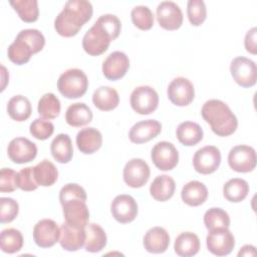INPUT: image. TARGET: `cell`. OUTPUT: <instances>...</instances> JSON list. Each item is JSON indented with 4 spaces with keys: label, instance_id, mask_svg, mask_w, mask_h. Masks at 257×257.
I'll use <instances>...</instances> for the list:
<instances>
[{
    "label": "cell",
    "instance_id": "3957f363",
    "mask_svg": "<svg viewBox=\"0 0 257 257\" xmlns=\"http://www.w3.org/2000/svg\"><path fill=\"white\" fill-rule=\"evenodd\" d=\"M201 114L204 120L210 124L213 133L219 137H228L237 130L238 120L236 115L220 99L207 100L202 106Z\"/></svg>",
    "mask_w": 257,
    "mask_h": 257
},
{
    "label": "cell",
    "instance_id": "9c48e42d",
    "mask_svg": "<svg viewBox=\"0 0 257 257\" xmlns=\"http://www.w3.org/2000/svg\"><path fill=\"white\" fill-rule=\"evenodd\" d=\"M221 164L220 150L215 146H206L199 149L193 158V166L196 172L209 175L217 171Z\"/></svg>",
    "mask_w": 257,
    "mask_h": 257
},
{
    "label": "cell",
    "instance_id": "4fadbf2b",
    "mask_svg": "<svg viewBox=\"0 0 257 257\" xmlns=\"http://www.w3.org/2000/svg\"><path fill=\"white\" fill-rule=\"evenodd\" d=\"M59 238L60 228L57 223L51 219L40 220L33 228V239L38 247H52L59 241Z\"/></svg>",
    "mask_w": 257,
    "mask_h": 257
},
{
    "label": "cell",
    "instance_id": "7bdbcfd3",
    "mask_svg": "<svg viewBox=\"0 0 257 257\" xmlns=\"http://www.w3.org/2000/svg\"><path fill=\"white\" fill-rule=\"evenodd\" d=\"M73 199H79L85 202L87 199L85 190L80 185L75 183H69L64 185L59 192L60 204Z\"/></svg>",
    "mask_w": 257,
    "mask_h": 257
},
{
    "label": "cell",
    "instance_id": "30bf717a",
    "mask_svg": "<svg viewBox=\"0 0 257 257\" xmlns=\"http://www.w3.org/2000/svg\"><path fill=\"white\" fill-rule=\"evenodd\" d=\"M208 250L216 256H225L235 247V238L228 228L211 230L206 238Z\"/></svg>",
    "mask_w": 257,
    "mask_h": 257
},
{
    "label": "cell",
    "instance_id": "ac0fdd59",
    "mask_svg": "<svg viewBox=\"0 0 257 257\" xmlns=\"http://www.w3.org/2000/svg\"><path fill=\"white\" fill-rule=\"evenodd\" d=\"M130 68V59L121 51L111 52L102 63V73L108 80H118Z\"/></svg>",
    "mask_w": 257,
    "mask_h": 257
},
{
    "label": "cell",
    "instance_id": "d4e9b609",
    "mask_svg": "<svg viewBox=\"0 0 257 257\" xmlns=\"http://www.w3.org/2000/svg\"><path fill=\"white\" fill-rule=\"evenodd\" d=\"M50 152L54 160L60 164H67L73 156V147L70 137L66 134L57 135L50 145Z\"/></svg>",
    "mask_w": 257,
    "mask_h": 257
},
{
    "label": "cell",
    "instance_id": "b9f144b4",
    "mask_svg": "<svg viewBox=\"0 0 257 257\" xmlns=\"http://www.w3.org/2000/svg\"><path fill=\"white\" fill-rule=\"evenodd\" d=\"M30 134L37 140L44 141L50 138L54 132V125L49 120H44L42 118H35L29 127Z\"/></svg>",
    "mask_w": 257,
    "mask_h": 257
},
{
    "label": "cell",
    "instance_id": "f6af8a7d",
    "mask_svg": "<svg viewBox=\"0 0 257 257\" xmlns=\"http://www.w3.org/2000/svg\"><path fill=\"white\" fill-rule=\"evenodd\" d=\"M17 187L25 192L34 191L37 189L38 184L35 181L33 174V167H27L22 169L17 174Z\"/></svg>",
    "mask_w": 257,
    "mask_h": 257
},
{
    "label": "cell",
    "instance_id": "8fae6325",
    "mask_svg": "<svg viewBox=\"0 0 257 257\" xmlns=\"http://www.w3.org/2000/svg\"><path fill=\"white\" fill-rule=\"evenodd\" d=\"M154 165L161 171L173 170L179 162V153L175 146L169 142L157 143L151 153Z\"/></svg>",
    "mask_w": 257,
    "mask_h": 257
},
{
    "label": "cell",
    "instance_id": "7a4b0ae2",
    "mask_svg": "<svg viewBox=\"0 0 257 257\" xmlns=\"http://www.w3.org/2000/svg\"><path fill=\"white\" fill-rule=\"evenodd\" d=\"M92 5L86 0L67 1L54 20L56 32L63 37L76 35L92 16Z\"/></svg>",
    "mask_w": 257,
    "mask_h": 257
},
{
    "label": "cell",
    "instance_id": "7402d4cb",
    "mask_svg": "<svg viewBox=\"0 0 257 257\" xmlns=\"http://www.w3.org/2000/svg\"><path fill=\"white\" fill-rule=\"evenodd\" d=\"M76 145L78 150L85 155H91L98 151L102 145V136L94 127H85L76 135Z\"/></svg>",
    "mask_w": 257,
    "mask_h": 257
},
{
    "label": "cell",
    "instance_id": "f546056e",
    "mask_svg": "<svg viewBox=\"0 0 257 257\" xmlns=\"http://www.w3.org/2000/svg\"><path fill=\"white\" fill-rule=\"evenodd\" d=\"M86 239H85V250L87 252L96 253L101 251L105 245H106V234L104 230L95 223L87 224V226L84 228Z\"/></svg>",
    "mask_w": 257,
    "mask_h": 257
},
{
    "label": "cell",
    "instance_id": "ab89813d",
    "mask_svg": "<svg viewBox=\"0 0 257 257\" xmlns=\"http://www.w3.org/2000/svg\"><path fill=\"white\" fill-rule=\"evenodd\" d=\"M187 15L193 26H200L207 17V8L202 0H189L187 4Z\"/></svg>",
    "mask_w": 257,
    "mask_h": 257
},
{
    "label": "cell",
    "instance_id": "bcb514c9",
    "mask_svg": "<svg viewBox=\"0 0 257 257\" xmlns=\"http://www.w3.org/2000/svg\"><path fill=\"white\" fill-rule=\"evenodd\" d=\"M17 174L14 170L10 168L1 169L0 173V191L2 193L14 192L17 187Z\"/></svg>",
    "mask_w": 257,
    "mask_h": 257
},
{
    "label": "cell",
    "instance_id": "1f68e13d",
    "mask_svg": "<svg viewBox=\"0 0 257 257\" xmlns=\"http://www.w3.org/2000/svg\"><path fill=\"white\" fill-rule=\"evenodd\" d=\"M33 174L38 186L50 187L58 178V171L53 163L48 160H43L33 167Z\"/></svg>",
    "mask_w": 257,
    "mask_h": 257
},
{
    "label": "cell",
    "instance_id": "d6986e66",
    "mask_svg": "<svg viewBox=\"0 0 257 257\" xmlns=\"http://www.w3.org/2000/svg\"><path fill=\"white\" fill-rule=\"evenodd\" d=\"M161 131L162 125L158 120L146 119L139 121L132 126L128 133V138L134 144H144L158 137Z\"/></svg>",
    "mask_w": 257,
    "mask_h": 257
},
{
    "label": "cell",
    "instance_id": "8992f818",
    "mask_svg": "<svg viewBox=\"0 0 257 257\" xmlns=\"http://www.w3.org/2000/svg\"><path fill=\"white\" fill-rule=\"evenodd\" d=\"M233 79L242 87H251L257 80V67L253 60L244 56L235 57L230 64Z\"/></svg>",
    "mask_w": 257,
    "mask_h": 257
},
{
    "label": "cell",
    "instance_id": "60d3db41",
    "mask_svg": "<svg viewBox=\"0 0 257 257\" xmlns=\"http://www.w3.org/2000/svg\"><path fill=\"white\" fill-rule=\"evenodd\" d=\"M16 37L25 41L32 49L33 54L41 51L45 45V38L43 34L37 29L21 30Z\"/></svg>",
    "mask_w": 257,
    "mask_h": 257
},
{
    "label": "cell",
    "instance_id": "52a82bcc",
    "mask_svg": "<svg viewBox=\"0 0 257 257\" xmlns=\"http://www.w3.org/2000/svg\"><path fill=\"white\" fill-rule=\"evenodd\" d=\"M256 152L252 147L239 145L232 148L228 155L230 168L238 173L252 172L256 167Z\"/></svg>",
    "mask_w": 257,
    "mask_h": 257
},
{
    "label": "cell",
    "instance_id": "83f0119b",
    "mask_svg": "<svg viewBox=\"0 0 257 257\" xmlns=\"http://www.w3.org/2000/svg\"><path fill=\"white\" fill-rule=\"evenodd\" d=\"M176 136L182 145L192 147L202 141L204 133L198 123L193 121H184L178 125Z\"/></svg>",
    "mask_w": 257,
    "mask_h": 257
},
{
    "label": "cell",
    "instance_id": "d590c367",
    "mask_svg": "<svg viewBox=\"0 0 257 257\" xmlns=\"http://www.w3.org/2000/svg\"><path fill=\"white\" fill-rule=\"evenodd\" d=\"M60 101L55 94L48 92L41 96L38 101L37 110L39 115L45 119H53L59 115Z\"/></svg>",
    "mask_w": 257,
    "mask_h": 257
},
{
    "label": "cell",
    "instance_id": "ee69618b",
    "mask_svg": "<svg viewBox=\"0 0 257 257\" xmlns=\"http://www.w3.org/2000/svg\"><path fill=\"white\" fill-rule=\"evenodd\" d=\"M0 205H1L0 222L2 224L12 222L17 217L19 212L18 203L12 198L2 197L0 199Z\"/></svg>",
    "mask_w": 257,
    "mask_h": 257
},
{
    "label": "cell",
    "instance_id": "c3c4849f",
    "mask_svg": "<svg viewBox=\"0 0 257 257\" xmlns=\"http://www.w3.org/2000/svg\"><path fill=\"white\" fill-rule=\"evenodd\" d=\"M256 248L253 245H245L238 252V256H255Z\"/></svg>",
    "mask_w": 257,
    "mask_h": 257
},
{
    "label": "cell",
    "instance_id": "2e32d148",
    "mask_svg": "<svg viewBox=\"0 0 257 257\" xmlns=\"http://www.w3.org/2000/svg\"><path fill=\"white\" fill-rule=\"evenodd\" d=\"M157 20L162 28L177 30L183 24V13L175 2L163 1L157 7Z\"/></svg>",
    "mask_w": 257,
    "mask_h": 257
},
{
    "label": "cell",
    "instance_id": "e0dca14e",
    "mask_svg": "<svg viewBox=\"0 0 257 257\" xmlns=\"http://www.w3.org/2000/svg\"><path fill=\"white\" fill-rule=\"evenodd\" d=\"M7 154L13 163L25 164L35 159L37 155V147L26 138H16L9 143Z\"/></svg>",
    "mask_w": 257,
    "mask_h": 257
},
{
    "label": "cell",
    "instance_id": "ba28073f",
    "mask_svg": "<svg viewBox=\"0 0 257 257\" xmlns=\"http://www.w3.org/2000/svg\"><path fill=\"white\" fill-rule=\"evenodd\" d=\"M64 221L70 227L84 229L89 221V211L84 201L79 199L68 200L61 204Z\"/></svg>",
    "mask_w": 257,
    "mask_h": 257
},
{
    "label": "cell",
    "instance_id": "4316f807",
    "mask_svg": "<svg viewBox=\"0 0 257 257\" xmlns=\"http://www.w3.org/2000/svg\"><path fill=\"white\" fill-rule=\"evenodd\" d=\"M91 109L83 102H75L70 104L65 112V120L67 124L79 127L86 125L92 120Z\"/></svg>",
    "mask_w": 257,
    "mask_h": 257
},
{
    "label": "cell",
    "instance_id": "9a60e30c",
    "mask_svg": "<svg viewBox=\"0 0 257 257\" xmlns=\"http://www.w3.org/2000/svg\"><path fill=\"white\" fill-rule=\"evenodd\" d=\"M138 204L136 200L130 195L116 196L110 205V212L112 217L121 224H126L134 221L138 215Z\"/></svg>",
    "mask_w": 257,
    "mask_h": 257
},
{
    "label": "cell",
    "instance_id": "74e56055",
    "mask_svg": "<svg viewBox=\"0 0 257 257\" xmlns=\"http://www.w3.org/2000/svg\"><path fill=\"white\" fill-rule=\"evenodd\" d=\"M204 224L211 231L219 228H228L230 226V217L226 211L221 208H211L204 215Z\"/></svg>",
    "mask_w": 257,
    "mask_h": 257
},
{
    "label": "cell",
    "instance_id": "5bb4252c",
    "mask_svg": "<svg viewBox=\"0 0 257 257\" xmlns=\"http://www.w3.org/2000/svg\"><path fill=\"white\" fill-rule=\"evenodd\" d=\"M150 167L142 159H132L123 168V181L132 188L145 186L150 179Z\"/></svg>",
    "mask_w": 257,
    "mask_h": 257
},
{
    "label": "cell",
    "instance_id": "484cf974",
    "mask_svg": "<svg viewBox=\"0 0 257 257\" xmlns=\"http://www.w3.org/2000/svg\"><path fill=\"white\" fill-rule=\"evenodd\" d=\"M92 102L95 107L102 111L114 109L119 103L117 91L110 86H99L92 94Z\"/></svg>",
    "mask_w": 257,
    "mask_h": 257
},
{
    "label": "cell",
    "instance_id": "7c38bea8",
    "mask_svg": "<svg viewBox=\"0 0 257 257\" xmlns=\"http://www.w3.org/2000/svg\"><path fill=\"white\" fill-rule=\"evenodd\" d=\"M167 93L173 104L177 106H186L193 101L195 97V88L188 78L180 76L171 81Z\"/></svg>",
    "mask_w": 257,
    "mask_h": 257
},
{
    "label": "cell",
    "instance_id": "277c9868",
    "mask_svg": "<svg viewBox=\"0 0 257 257\" xmlns=\"http://www.w3.org/2000/svg\"><path fill=\"white\" fill-rule=\"evenodd\" d=\"M88 79L85 73L78 68H70L60 74L57 80L58 91L66 98L81 97L87 90Z\"/></svg>",
    "mask_w": 257,
    "mask_h": 257
},
{
    "label": "cell",
    "instance_id": "d6a6232c",
    "mask_svg": "<svg viewBox=\"0 0 257 257\" xmlns=\"http://www.w3.org/2000/svg\"><path fill=\"white\" fill-rule=\"evenodd\" d=\"M249 193L248 183L240 178L229 180L223 187V195L225 199L232 203L242 202Z\"/></svg>",
    "mask_w": 257,
    "mask_h": 257
},
{
    "label": "cell",
    "instance_id": "e575fe53",
    "mask_svg": "<svg viewBox=\"0 0 257 257\" xmlns=\"http://www.w3.org/2000/svg\"><path fill=\"white\" fill-rule=\"evenodd\" d=\"M10 5L17 12L22 21L30 23L38 19L39 9L36 0H15L10 1Z\"/></svg>",
    "mask_w": 257,
    "mask_h": 257
},
{
    "label": "cell",
    "instance_id": "8d00e7d4",
    "mask_svg": "<svg viewBox=\"0 0 257 257\" xmlns=\"http://www.w3.org/2000/svg\"><path fill=\"white\" fill-rule=\"evenodd\" d=\"M33 54L32 49L29 45L22 39L15 38V40L9 45L7 50V55L10 61L17 65L25 64L29 61L31 55Z\"/></svg>",
    "mask_w": 257,
    "mask_h": 257
},
{
    "label": "cell",
    "instance_id": "f35d334b",
    "mask_svg": "<svg viewBox=\"0 0 257 257\" xmlns=\"http://www.w3.org/2000/svg\"><path fill=\"white\" fill-rule=\"evenodd\" d=\"M131 18L134 25L141 30H150L154 25V14L149 7L144 5L133 8Z\"/></svg>",
    "mask_w": 257,
    "mask_h": 257
},
{
    "label": "cell",
    "instance_id": "cb8c5ba5",
    "mask_svg": "<svg viewBox=\"0 0 257 257\" xmlns=\"http://www.w3.org/2000/svg\"><path fill=\"white\" fill-rule=\"evenodd\" d=\"M175 190V180L168 175H160L156 177L150 187L151 196L159 202L170 200L173 197Z\"/></svg>",
    "mask_w": 257,
    "mask_h": 257
},
{
    "label": "cell",
    "instance_id": "f1b7e54d",
    "mask_svg": "<svg viewBox=\"0 0 257 257\" xmlns=\"http://www.w3.org/2000/svg\"><path fill=\"white\" fill-rule=\"evenodd\" d=\"M174 249L177 255L182 257H191L200 250L199 237L192 232H183L175 240Z\"/></svg>",
    "mask_w": 257,
    "mask_h": 257
},
{
    "label": "cell",
    "instance_id": "836d02e7",
    "mask_svg": "<svg viewBox=\"0 0 257 257\" xmlns=\"http://www.w3.org/2000/svg\"><path fill=\"white\" fill-rule=\"evenodd\" d=\"M23 236L17 229L8 228L1 232L0 248L5 253L13 254L20 251L23 246Z\"/></svg>",
    "mask_w": 257,
    "mask_h": 257
},
{
    "label": "cell",
    "instance_id": "4dcf8cb0",
    "mask_svg": "<svg viewBox=\"0 0 257 257\" xmlns=\"http://www.w3.org/2000/svg\"><path fill=\"white\" fill-rule=\"evenodd\" d=\"M7 112L13 120L24 121L31 115L32 106L27 97L20 94L14 95L8 101Z\"/></svg>",
    "mask_w": 257,
    "mask_h": 257
},
{
    "label": "cell",
    "instance_id": "44dd1931",
    "mask_svg": "<svg viewBox=\"0 0 257 257\" xmlns=\"http://www.w3.org/2000/svg\"><path fill=\"white\" fill-rule=\"evenodd\" d=\"M170 245V236L163 227H153L144 237L145 249L154 254H160L167 251Z\"/></svg>",
    "mask_w": 257,
    "mask_h": 257
},
{
    "label": "cell",
    "instance_id": "603a6c76",
    "mask_svg": "<svg viewBox=\"0 0 257 257\" xmlns=\"http://www.w3.org/2000/svg\"><path fill=\"white\" fill-rule=\"evenodd\" d=\"M181 197L185 204L191 207H197L204 204L207 200L208 189L199 181H191L183 187Z\"/></svg>",
    "mask_w": 257,
    "mask_h": 257
},
{
    "label": "cell",
    "instance_id": "5b68a950",
    "mask_svg": "<svg viewBox=\"0 0 257 257\" xmlns=\"http://www.w3.org/2000/svg\"><path fill=\"white\" fill-rule=\"evenodd\" d=\"M130 102L132 108L139 114H150L159 105L158 92L149 85L136 87L131 93Z\"/></svg>",
    "mask_w": 257,
    "mask_h": 257
},
{
    "label": "cell",
    "instance_id": "ffe728a7",
    "mask_svg": "<svg viewBox=\"0 0 257 257\" xmlns=\"http://www.w3.org/2000/svg\"><path fill=\"white\" fill-rule=\"evenodd\" d=\"M86 234L84 229H76L70 227L66 223L60 226V246L66 251H77L85 244Z\"/></svg>",
    "mask_w": 257,
    "mask_h": 257
},
{
    "label": "cell",
    "instance_id": "7dc6e473",
    "mask_svg": "<svg viewBox=\"0 0 257 257\" xmlns=\"http://www.w3.org/2000/svg\"><path fill=\"white\" fill-rule=\"evenodd\" d=\"M256 33H257V28L253 27L251 28L245 35V40H244V45L245 48L248 52L252 54L257 53V46H256Z\"/></svg>",
    "mask_w": 257,
    "mask_h": 257
},
{
    "label": "cell",
    "instance_id": "6da1fadb",
    "mask_svg": "<svg viewBox=\"0 0 257 257\" xmlns=\"http://www.w3.org/2000/svg\"><path fill=\"white\" fill-rule=\"evenodd\" d=\"M120 30L121 23L115 15L104 14L99 16L82 38L84 51L92 56L102 54L107 50L110 41L118 37Z\"/></svg>",
    "mask_w": 257,
    "mask_h": 257
}]
</instances>
